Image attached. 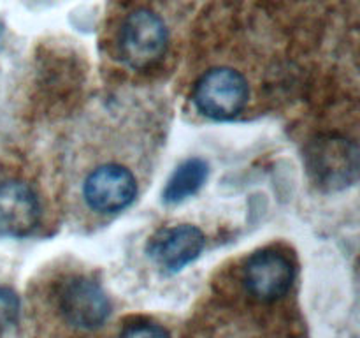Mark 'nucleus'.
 Segmentation results:
<instances>
[{
	"mask_svg": "<svg viewBox=\"0 0 360 338\" xmlns=\"http://www.w3.org/2000/svg\"><path fill=\"white\" fill-rule=\"evenodd\" d=\"M204 243L206 238L195 225H172L153 234L148 243V254L158 266L176 273L200 256Z\"/></svg>",
	"mask_w": 360,
	"mask_h": 338,
	"instance_id": "6",
	"label": "nucleus"
},
{
	"mask_svg": "<svg viewBox=\"0 0 360 338\" xmlns=\"http://www.w3.org/2000/svg\"><path fill=\"white\" fill-rule=\"evenodd\" d=\"M20 308L21 303L16 292L6 285H0V331L16 324L18 317H20Z\"/></svg>",
	"mask_w": 360,
	"mask_h": 338,
	"instance_id": "9",
	"label": "nucleus"
},
{
	"mask_svg": "<svg viewBox=\"0 0 360 338\" xmlns=\"http://www.w3.org/2000/svg\"><path fill=\"white\" fill-rule=\"evenodd\" d=\"M39 222V201L23 182L0 183V234L21 238L30 234Z\"/></svg>",
	"mask_w": 360,
	"mask_h": 338,
	"instance_id": "7",
	"label": "nucleus"
},
{
	"mask_svg": "<svg viewBox=\"0 0 360 338\" xmlns=\"http://www.w3.org/2000/svg\"><path fill=\"white\" fill-rule=\"evenodd\" d=\"M207 178V164L202 158H188L183 162L164 189L165 203H181L186 197L193 196Z\"/></svg>",
	"mask_w": 360,
	"mask_h": 338,
	"instance_id": "8",
	"label": "nucleus"
},
{
	"mask_svg": "<svg viewBox=\"0 0 360 338\" xmlns=\"http://www.w3.org/2000/svg\"><path fill=\"white\" fill-rule=\"evenodd\" d=\"M193 102L207 118L231 120L238 116L248 102V83L238 70L217 67L197 81Z\"/></svg>",
	"mask_w": 360,
	"mask_h": 338,
	"instance_id": "1",
	"label": "nucleus"
},
{
	"mask_svg": "<svg viewBox=\"0 0 360 338\" xmlns=\"http://www.w3.org/2000/svg\"><path fill=\"white\" fill-rule=\"evenodd\" d=\"M294 266L278 250H260L245 264L243 282L250 294L264 303L276 301L290 291L294 284Z\"/></svg>",
	"mask_w": 360,
	"mask_h": 338,
	"instance_id": "5",
	"label": "nucleus"
},
{
	"mask_svg": "<svg viewBox=\"0 0 360 338\" xmlns=\"http://www.w3.org/2000/svg\"><path fill=\"white\" fill-rule=\"evenodd\" d=\"M118 338H171V334L160 324L141 320V323L127 324Z\"/></svg>",
	"mask_w": 360,
	"mask_h": 338,
	"instance_id": "10",
	"label": "nucleus"
},
{
	"mask_svg": "<svg viewBox=\"0 0 360 338\" xmlns=\"http://www.w3.org/2000/svg\"><path fill=\"white\" fill-rule=\"evenodd\" d=\"M167 46L164 21L148 9L134 11L120 30V56L130 69H148L162 58Z\"/></svg>",
	"mask_w": 360,
	"mask_h": 338,
	"instance_id": "2",
	"label": "nucleus"
},
{
	"mask_svg": "<svg viewBox=\"0 0 360 338\" xmlns=\"http://www.w3.org/2000/svg\"><path fill=\"white\" fill-rule=\"evenodd\" d=\"M137 196V180L125 165L102 164L84 178L83 199L97 213H118Z\"/></svg>",
	"mask_w": 360,
	"mask_h": 338,
	"instance_id": "3",
	"label": "nucleus"
},
{
	"mask_svg": "<svg viewBox=\"0 0 360 338\" xmlns=\"http://www.w3.org/2000/svg\"><path fill=\"white\" fill-rule=\"evenodd\" d=\"M58 308L63 319L77 330H97L111 315L108 294L88 277H74L63 284Z\"/></svg>",
	"mask_w": 360,
	"mask_h": 338,
	"instance_id": "4",
	"label": "nucleus"
}]
</instances>
